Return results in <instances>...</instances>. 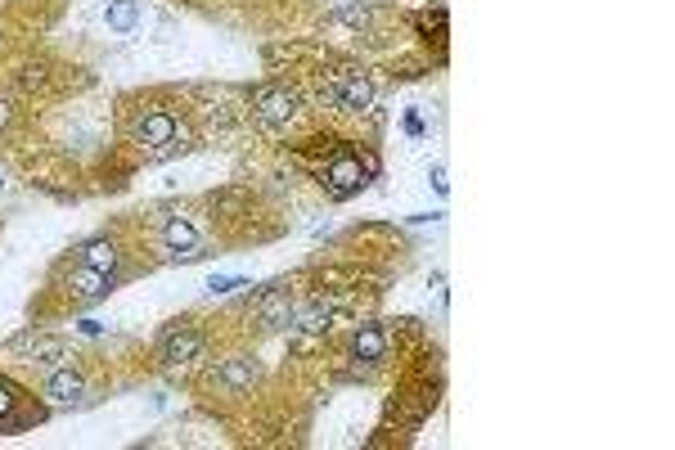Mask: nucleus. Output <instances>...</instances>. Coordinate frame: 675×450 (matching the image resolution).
I'll return each mask as SVG.
<instances>
[{
	"instance_id": "423d86ee",
	"label": "nucleus",
	"mask_w": 675,
	"mask_h": 450,
	"mask_svg": "<svg viewBox=\"0 0 675 450\" xmlns=\"http://www.w3.org/2000/svg\"><path fill=\"white\" fill-rule=\"evenodd\" d=\"M162 252H167V257H180V261L198 257V225L180 212L167 216V221H162Z\"/></svg>"
},
{
	"instance_id": "2eb2a0df",
	"label": "nucleus",
	"mask_w": 675,
	"mask_h": 450,
	"mask_svg": "<svg viewBox=\"0 0 675 450\" xmlns=\"http://www.w3.org/2000/svg\"><path fill=\"white\" fill-rule=\"evenodd\" d=\"M414 27H419L428 41L446 45V9H437V14H419V18H414Z\"/></svg>"
},
{
	"instance_id": "dca6fc26",
	"label": "nucleus",
	"mask_w": 675,
	"mask_h": 450,
	"mask_svg": "<svg viewBox=\"0 0 675 450\" xmlns=\"http://www.w3.org/2000/svg\"><path fill=\"white\" fill-rule=\"evenodd\" d=\"M234 288H243V279H230V275H221V279L212 275V279H207V293H212V297L216 293H234Z\"/></svg>"
},
{
	"instance_id": "f8f14e48",
	"label": "nucleus",
	"mask_w": 675,
	"mask_h": 450,
	"mask_svg": "<svg viewBox=\"0 0 675 450\" xmlns=\"http://www.w3.org/2000/svg\"><path fill=\"white\" fill-rule=\"evenodd\" d=\"M104 23H108V32L131 36L135 27H140V5H135V0H108Z\"/></svg>"
},
{
	"instance_id": "1a4fd4ad",
	"label": "nucleus",
	"mask_w": 675,
	"mask_h": 450,
	"mask_svg": "<svg viewBox=\"0 0 675 450\" xmlns=\"http://www.w3.org/2000/svg\"><path fill=\"white\" fill-rule=\"evenodd\" d=\"M108 284H113V275H104V270H90V266H77L68 275L72 302H99V297H108Z\"/></svg>"
},
{
	"instance_id": "6e6552de",
	"label": "nucleus",
	"mask_w": 675,
	"mask_h": 450,
	"mask_svg": "<svg viewBox=\"0 0 675 450\" xmlns=\"http://www.w3.org/2000/svg\"><path fill=\"white\" fill-rule=\"evenodd\" d=\"M387 347H392V338H387L383 324H360L356 338H351V356L365 360V365H378L387 356Z\"/></svg>"
},
{
	"instance_id": "f03ea898",
	"label": "nucleus",
	"mask_w": 675,
	"mask_h": 450,
	"mask_svg": "<svg viewBox=\"0 0 675 450\" xmlns=\"http://www.w3.org/2000/svg\"><path fill=\"white\" fill-rule=\"evenodd\" d=\"M374 171H378L374 158H360V153H351V149H338L329 167L320 171L324 194H329V198H351V194H360V189L369 185V176H374Z\"/></svg>"
},
{
	"instance_id": "20e7f679",
	"label": "nucleus",
	"mask_w": 675,
	"mask_h": 450,
	"mask_svg": "<svg viewBox=\"0 0 675 450\" xmlns=\"http://www.w3.org/2000/svg\"><path fill=\"white\" fill-rule=\"evenodd\" d=\"M198 351H203V338H198V329L194 324H167V329H162V338H158V360L162 365H189V360L198 356Z\"/></svg>"
},
{
	"instance_id": "4468645a",
	"label": "nucleus",
	"mask_w": 675,
	"mask_h": 450,
	"mask_svg": "<svg viewBox=\"0 0 675 450\" xmlns=\"http://www.w3.org/2000/svg\"><path fill=\"white\" fill-rule=\"evenodd\" d=\"M252 378H257V365H252V360H230V365H221V383L234 387V392L252 387Z\"/></svg>"
},
{
	"instance_id": "9b49d317",
	"label": "nucleus",
	"mask_w": 675,
	"mask_h": 450,
	"mask_svg": "<svg viewBox=\"0 0 675 450\" xmlns=\"http://www.w3.org/2000/svg\"><path fill=\"white\" fill-rule=\"evenodd\" d=\"M261 320L270 324V329H293V320H297V306H293V297L284 293V288H275V293L261 302Z\"/></svg>"
},
{
	"instance_id": "a211bd4d",
	"label": "nucleus",
	"mask_w": 675,
	"mask_h": 450,
	"mask_svg": "<svg viewBox=\"0 0 675 450\" xmlns=\"http://www.w3.org/2000/svg\"><path fill=\"white\" fill-rule=\"evenodd\" d=\"M0 194H5V176H0Z\"/></svg>"
},
{
	"instance_id": "0eeeda50",
	"label": "nucleus",
	"mask_w": 675,
	"mask_h": 450,
	"mask_svg": "<svg viewBox=\"0 0 675 450\" xmlns=\"http://www.w3.org/2000/svg\"><path fill=\"white\" fill-rule=\"evenodd\" d=\"M293 113H297L293 90H284V86H261V90H257V117H261L266 126L288 122Z\"/></svg>"
},
{
	"instance_id": "39448f33",
	"label": "nucleus",
	"mask_w": 675,
	"mask_h": 450,
	"mask_svg": "<svg viewBox=\"0 0 675 450\" xmlns=\"http://www.w3.org/2000/svg\"><path fill=\"white\" fill-rule=\"evenodd\" d=\"M41 396H45V405H54V410H63V405H81V396H86V378H81L72 365H54L50 374H45V383H41Z\"/></svg>"
},
{
	"instance_id": "9d476101",
	"label": "nucleus",
	"mask_w": 675,
	"mask_h": 450,
	"mask_svg": "<svg viewBox=\"0 0 675 450\" xmlns=\"http://www.w3.org/2000/svg\"><path fill=\"white\" fill-rule=\"evenodd\" d=\"M18 405H23V392L9 378H0V428H23V423L41 419V414H23Z\"/></svg>"
},
{
	"instance_id": "ddd939ff",
	"label": "nucleus",
	"mask_w": 675,
	"mask_h": 450,
	"mask_svg": "<svg viewBox=\"0 0 675 450\" xmlns=\"http://www.w3.org/2000/svg\"><path fill=\"white\" fill-rule=\"evenodd\" d=\"M81 266L113 275V270H117V243H108V239H90V243H81Z\"/></svg>"
},
{
	"instance_id": "7ed1b4c3",
	"label": "nucleus",
	"mask_w": 675,
	"mask_h": 450,
	"mask_svg": "<svg viewBox=\"0 0 675 450\" xmlns=\"http://www.w3.org/2000/svg\"><path fill=\"white\" fill-rule=\"evenodd\" d=\"M324 95H329L338 108H347V113H360V108L374 104V86H369V77L360 68L329 72V86H324Z\"/></svg>"
},
{
	"instance_id": "f3484780",
	"label": "nucleus",
	"mask_w": 675,
	"mask_h": 450,
	"mask_svg": "<svg viewBox=\"0 0 675 450\" xmlns=\"http://www.w3.org/2000/svg\"><path fill=\"white\" fill-rule=\"evenodd\" d=\"M9 122H14V108H9V99H0V131H5Z\"/></svg>"
},
{
	"instance_id": "f257e3e1",
	"label": "nucleus",
	"mask_w": 675,
	"mask_h": 450,
	"mask_svg": "<svg viewBox=\"0 0 675 450\" xmlns=\"http://www.w3.org/2000/svg\"><path fill=\"white\" fill-rule=\"evenodd\" d=\"M135 144L144 149V158H171V153L185 149V122H180L176 113H167V108H149L144 117H135L131 126Z\"/></svg>"
}]
</instances>
